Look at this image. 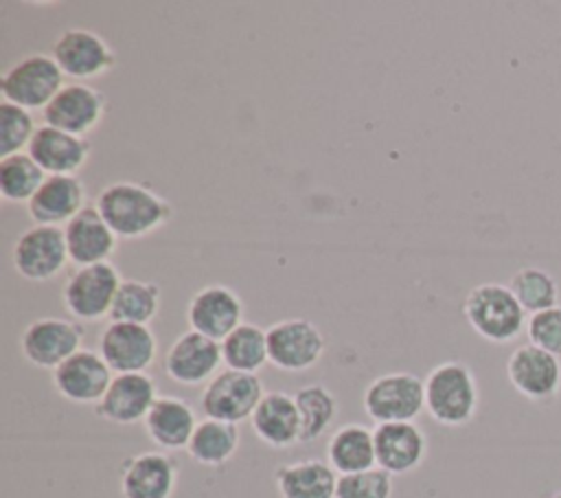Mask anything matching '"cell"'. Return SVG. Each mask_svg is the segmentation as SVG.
Here are the masks:
<instances>
[{"label": "cell", "mask_w": 561, "mask_h": 498, "mask_svg": "<svg viewBox=\"0 0 561 498\" xmlns=\"http://www.w3.org/2000/svg\"><path fill=\"white\" fill-rule=\"evenodd\" d=\"M44 169L28 151L0 158V195L4 202L28 204L44 184Z\"/></svg>", "instance_id": "cell-32"}, {"label": "cell", "mask_w": 561, "mask_h": 498, "mask_svg": "<svg viewBox=\"0 0 561 498\" xmlns=\"http://www.w3.org/2000/svg\"><path fill=\"white\" fill-rule=\"evenodd\" d=\"M83 344V327L75 318L44 316L28 322L20 336V351L24 360L50 373L75 355Z\"/></svg>", "instance_id": "cell-10"}, {"label": "cell", "mask_w": 561, "mask_h": 498, "mask_svg": "<svg viewBox=\"0 0 561 498\" xmlns=\"http://www.w3.org/2000/svg\"><path fill=\"white\" fill-rule=\"evenodd\" d=\"M105 114L107 97L99 88L83 81L66 83L42 110V118L46 125L85 138L103 123Z\"/></svg>", "instance_id": "cell-12"}, {"label": "cell", "mask_w": 561, "mask_h": 498, "mask_svg": "<svg viewBox=\"0 0 561 498\" xmlns=\"http://www.w3.org/2000/svg\"><path fill=\"white\" fill-rule=\"evenodd\" d=\"M392 474L381 467H370L337 476L335 498H392Z\"/></svg>", "instance_id": "cell-35"}, {"label": "cell", "mask_w": 561, "mask_h": 498, "mask_svg": "<svg viewBox=\"0 0 561 498\" xmlns=\"http://www.w3.org/2000/svg\"><path fill=\"white\" fill-rule=\"evenodd\" d=\"M508 287L526 314H537V312L557 307V301H559L557 281L552 279L550 272L541 268H535V265L519 268L511 276Z\"/></svg>", "instance_id": "cell-33"}, {"label": "cell", "mask_w": 561, "mask_h": 498, "mask_svg": "<svg viewBox=\"0 0 561 498\" xmlns=\"http://www.w3.org/2000/svg\"><path fill=\"white\" fill-rule=\"evenodd\" d=\"M114 373L103 360V355L94 349H79L66 362H61L53 373V388L72 404H92L96 406Z\"/></svg>", "instance_id": "cell-16"}, {"label": "cell", "mask_w": 561, "mask_h": 498, "mask_svg": "<svg viewBox=\"0 0 561 498\" xmlns=\"http://www.w3.org/2000/svg\"><path fill=\"white\" fill-rule=\"evenodd\" d=\"M294 399L300 415L302 443H311L329 432L337 417V397L324 384H307L294 393Z\"/></svg>", "instance_id": "cell-31"}, {"label": "cell", "mask_w": 561, "mask_h": 498, "mask_svg": "<svg viewBox=\"0 0 561 498\" xmlns=\"http://www.w3.org/2000/svg\"><path fill=\"white\" fill-rule=\"evenodd\" d=\"M270 364L285 373L313 369L324 353L320 327L307 318H285L267 327Z\"/></svg>", "instance_id": "cell-11"}, {"label": "cell", "mask_w": 561, "mask_h": 498, "mask_svg": "<svg viewBox=\"0 0 561 498\" xmlns=\"http://www.w3.org/2000/svg\"><path fill=\"white\" fill-rule=\"evenodd\" d=\"M425 412L440 426H467L480 406V391L473 371L460 360L436 364L423 380Z\"/></svg>", "instance_id": "cell-2"}, {"label": "cell", "mask_w": 561, "mask_h": 498, "mask_svg": "<svg viewBox=\"0 0 561 498\" xmlns=\"http://www.w3.org/2000/svg\"><path fill=\"white\" fill-rule=\"evenodd\" d=\"M362 406L377 426L414 421L425 410V384L408 371L377 375L364 388Z\"/></svg>", "instance_id": "cell-5"}, {"label": "cell", "mask_w": 561, "mask_h": 498, "mask_svg": "<svg viewBox=\"0 0 561 498\" xmlns=\"http://www.w3.org/2000/svg\"><path fill=\"white\" fill-rule=\"evenodd\" d=\"M121 281L123 276L112 261L77 268L61 287L64 309L77 322H99L110 318Z\"/></svg>", "instance_id": "cell-4"}, {"label": "cell", "mask_w": 561, "mask_h": 498, "mask_svg": "<svg viewBox=\"0 0 561 498\" xmlns=\"http://www.w3.org/2000/svg\"><path fill=\"white\" fill-rule=\"evenodd\" d=\"M160 285L153 281L123 279L114 296L110 320L149 325L160 312Z\"/></svg>", "instance_id": "cell-30"}, {"label": "cell", "mask_w": 561, "mask_h": 498, "mask_svg": "<svg viewBox=\"0 0 561 498\" xmlns=\"http://www.w3.org/2000/svg\"><path fill=\"white\" fill-rule=\"evenodd\" d=\"M526 333L530 344L561 358V305L530 314Z\"/></svg>", "instance_id": "cell-36"}, {"label": "cell", "mask_w": 561, "mask_h": 498, "mask_svg": "<svg viewBox=\"0 0 561 498\" xmlns=\"http://www.w3.org/2000/svg\"><path fill=\"white\" fill-rule=\"evenodd\" d=\"M64 72L46 53H33L11 64L0 77L2 101L24 110H44L64 88Z\"/></svg>", "instance_id": "cell-6"}, {"label": "cell", "mask_w": 561, "mask_h": 498, "mask_svg": "<svg viewBox=\"0 0 561 498\" xmlns=\"http://www.w3.org/2000/svg\"><path fill=\"white\" fill-rule=\"evenodd\" d=\"M53 59L61 68L64 77L75 81H88L103 77L116 68V53L110 42L92 29L70 26L53 42Z\"/></svg>", "instance_id": "cell-8"}, {"label": "cell", "mask_w": 561, "mask_h": 498, "mask_svg": "<svg viewBox=\"0 0 561 498\" xmlns=\"http://www.w3.org/2000/svg\"><path fill=\"white\" fill-rule=\"evenodd\" d=\"M11 261L15 272L26 281L44 283L55 279L70 261L64 228L33 224L15 239Z\"/></svg>", "instance_id": "cell-9"}, {"label": "cell", "mask_w": 561, "mask_h": 498, "mask_svg": "<svg viewBox=\"0 0 561 498\" xmlns=\"http://www.w3.org/2000/svg\"><path fill=\"white\" fill-rule=\"evenodd\" d=\"M263 395L265 388L256 373L224 369L204 386L199 408L204 417L239 426L245 419L250 421Z\"/></svg>", "instance_id": "cell-7"}, {"label": "cell", "mask_w": 561, "mask_h": 498, "mask_svg": "<svg viewBox=\"0 0 561 498\" xmlns=\"http://www.w3.org/2000/svg\"><path fill=\"white\" fill-rule=\"evenodd\" d=\"M26 151L46 176H77L90 160L92 143L85 136H75L42 123Z\"/></svg>", "instance_id": "cell-21"}, {"label": "cell", "mask_w": 561, "mask_h": 498, "mask_svg": "<svg viewBox=\"0 0 561 498\" xmlns=\"http://www.w3.org/2000/svg\"><path fill=\"white\" fill-rule=\"evenodd\" d=\"M462 314L469 327L493 344L513 342L526 329V312L502 283H480L469 290L462 303Z\"/></svg>", "instance_id": "cell-3"}, {"label": "cell", "mask_w": 561, "mask_h": 498, "mask_svg": "<svg viewBox=\"0 0 561 498\" xmlns=\"http://www.w3.org/2000/svg\"><path fill=\"white\" fill-rule=\"evenodd\" d=\"M327 463L337 476L377 467L375 434L364 423H344L327 441Z\"/></svg>", "instance_id": "cell-27"}, {"label": "cell", "mask_w": 561, "mask_h": 498, "mask_svg": "<svg viewBox=\"0 0 561 498\" xmlns=\"http://www.w3.org/2000/svg\"><path fill=\"white\" fill-rule=\"evenodd\" d=\"M94 206L118 239H145L164 228L173 206L156 189L134 180H118L101 189Z\"/></svg>", "instance_id": "cell-1"}, {"label": "cell", "mask_w": 561, "mask_h": 498, "mask_svg": "<svg viewBox=\"0 0 561 498\" xmlns=\"http://www.w3.org/2000/svg\"><path fill=\"white\" fill-rule=\"evenodd\" d=\"M280 498H335L337 474L322 459H300L274 469Z\"/></svg>", "instance_id": "cell-26"}, {"label": "cell", "mask_w": 561, "mask_h": 498, "mask_svg": "<svg viewBox=\"0 0 561 498\" xmlns=\"http://www.w3.org/2000/svg\"><path fill=\"white\" fill-rule=\"evenodd\" d=\"M548 498H561V489H559V491H554V494H550Z\"/></svg>", "instance_id": "cell-37"}, {"label": "cell", "mask_w": 561, "mask_h": 498, "mask_svg": "<svg viewBox=\"0 0 561 498\" xmlns=\"http://www.w3.org/2000/svg\"><path fill=\"white\" fill-rule=\"evenodd\" d=\"M162 364L171 382L182 386H206L224 364L221 344L188 329L169 344Z\"/></svg>", "instance_id": "cell-14"}, {"label": "cell", "mask_w": 561, "mask_h": 498, "mask_svg": "<svg viewBox=\"0 0 561 498\" xmlns=\"http://www.w3.org/2000/svg\"><path fill=\"white\" fill-rule=\"evenodd\" d=\"M158 397V386L149 373H116L94 412L103 421L134 426L145 421Z\"/></svg>", "instance_id": "cell-18"}, {"label": "cell", "mask_w": 561, "mask_h": 498, "mask_svg": "<svg viewBox=\"0 0 561 498\" xmlns=\"http://www.w3.org/2000/svg\"><path fill=\"white\" fill-rule=\"evenodd\" d=\"M70 263L77 268L96 265L112 259L118 246L116 233L107 226L94 204H88L77 217L64 226Z\"/></svg>", "instance_id": "cell-22"}, {"label": "cell", "mask_w": 561, "mask_h": 498, "mask_svg": "<svg viewBox=\"0 0 561 498\" xmlns=\"http://www.w3.org/2000/svg\"><path fill=\"white\" fill-rule=\"evenodd\" d=\"M241 296L221 283L199 287L186 305V322L193 331L221 342L234 327L243 322Z\"/></svg>", "instance_id": "cell-17"}, {"label": "cell", "mask_w": 561, "mask_h": 498, "mask_svg": "<svg viewBox=\"0 0 561 498\" xmlns=\"http://www.w3.org/2000/svg\"><path fill=\"white\" fill-rule=\"evenodd\" d=\"M224 366L241 373H259L270 364L267 353V329L243 320L221 342Z\"/></svg>", "instance_id": "cell-29"}, {"label": "cell", "mask_w": 561, "mask_h": 498, "mask_svg": "<svg viewBox=\"0 0 561 498\" xmlns=\"http://www.w3.org/2000/svg\"><path fill=\"white\" fill-rule=\"evenodd\" d=\"M85 206V186L79 176H46L39 191L26 204V213L35 224L64 228Z\"/></svg>", "instance_id": "cell-24"}, {"label": "cell", "mask_w": 561, "mask_h": 498, "mask_svg": "<svg viewBox=\"0 0 561 498\" xmlns=\"http://www.w3.org/2000/svg\"><path fill=\"white\" fill-rule=\"evenodd\" d=\"M178 463L162 450L140 452L121 465L123 498H173L178 489Z\"/></svg>", "instance_id": "cell-19"}, {"label": "cell", "mask_w": 561, "mask_h": 498, "mask_svg": "<svg viewBox=\"0 0 561 498\" xmlns=\"http://www.w3.org/2000/svg\"><path fill=\"white\" fill-rule=\"evenodd\" d=\"M142 426L156 448L162 452H178L186 450L197 426V415L186 399L160 395L147 412Z\"/></svg>", "instance_id": "cell-25"}, {"label": "cell", "mask_w": 561, "mask_h": 498, "mask_svg": "<svg viewBox=\"0 0 561 498\" xmlns=\"http://www.w3.org/2000/svg\"><path fill=\"white\" fill-rule=\"evenodd\" d=\"M377 467L392 476L419 469L427 456V437L414 421L379 423L373 428Z\"/></svg>", "instance_id": "cell-20"}, {"label": "cell", "mask_w": 561, "mask_h": 498, "mask_svg": "<svg viewBox=\"0 0 561 498\" xmlns=\"http://www.w3.org/2000/svg\"><path fill=\"white\" fill-rule=\"evenodd\" d=\"M511 386L530 401H548L561 391V358L535 347L519 344L506 360Z\"/></svg>", "instance_id": "cell-15"}, {"label": "cell", "mask_w": 561, "mask_h": 498, "mask_svg": "<svg viewBox=\"0 0 561 498\" xmlns=\"http://www.w3.org/2000/svg\"><path fill=\"white\" fill-rule=\"evenodd\" d=\"M112 373H147L158 355V338L149 325L116 322L110 325L99 336L96 349Z\"/></svg>", "instance_id": "cell-13"}, {"label": "cell", "mask_w": 561, "mask_h": 498, "mask_svg": "<svg viewBox=\"0 0 561 498\" xmlns=\"http://www.w3.org/2000/svg\"><path fill=\"white\" fill-rule=\"evenodd\" d=\"M241 432L237 423L204 417L197 421L195 432L186 445V454L204 467L226 465L239 450Z\"/></svg>", "instance_id": "cell-28"}, {"label": "cell", "mask_w": 561, "mask_h": 498, "mask_svg": "<svg viewBox=\"0 0 561 498\" xmlns=\"http://www.w3.org/2000/svg\"><path fill=\"white\" fill-rule=\"evenodd\" d=\"M250 426L256 439L274 450H287L296 443H302L298 406L294 395L285 391L265 393L250 417Z\"/></svg>", "instance_id": "cell-23"}, {"label": "cell", "mask_w": 561, "mask_h": 498, "mask_svg": "<svg viewBox=\"0 0 561 498\" xmlns=\"http://www.w3.org/2000/svg\"><path fill=\"white\" fill-rule=\"evenodd\" d=\"M35 118L28 110L2 101L0 103V156H13L28 149L35 136Z\"/></svg>", "instance_id": "cell-34"}]
</instances>
